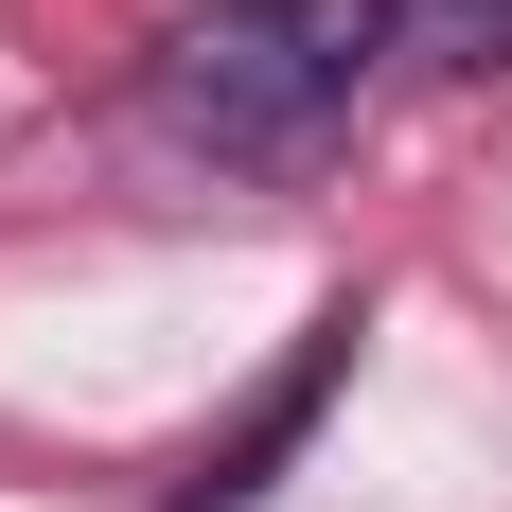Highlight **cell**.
Here are the masks:
<instances>
[{
	"mask_svg": "<svg viewBox=\"0 0 512 512\" xmlns=\"http://www.w3.org/2000/svg\"><path fill=\"white\" fill-rule=\"evenodd\" d=\"M407 36L442 71H512V0H407Z\"/></svg>",
	"mask_w": 512,
	"mask_h": 512,
	"instance_id": "3957f363",
	"label": "cell"
},
{
	"mask_svg": "<svg viewBox=\"0 0 512 512\" xmlns=\"http://www.w3.org/2000/svg\"><path fill=\"white\" fill-rule=\"evenodd\" d=\"M407 53V0H195L177 36L142 53V106L177 159H230V177H283L354 124V89Z\"/></svg>",
	"mask_w": 512,
	"mask_h": 512,
	"instance_id": "6da1fadb",
	"label": "cell"
},
{
	"mask_svg": "<svg viewBox=\"0 0 512 512\" xmlns=\"http://www.w3.org/2000/svg\"><path fill=\"white\" fill-rule=\"evenodd\" d=\"M336 354H354V318H318V336H301V371H283V389H265V407L230 424V442H212L195 477H177V512H248V495H265V460H283V442L318 424V389H336Z\"/></svg>",
	"mask_w": 512,
	"mask_h": 512,
	"instance_id": "7a4b0ae2",
	"label": "cell"
}]
</instances>
